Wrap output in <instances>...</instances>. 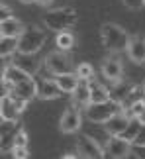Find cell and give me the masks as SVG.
Wrapping results in <instances>:
<instances>
[{"instance_id":"52a82bcc","label":"cell","mask_w":145,"mask_h":159,"mask_svg":"<svg viewBox=\"0 0 145 159\" xmlns=\"http://www.w3.org/2000/svg\"><path fill=\"white\" fill-rule=\"evenodd\" d=\"M81 126H82V114H81V110L72 104L63 112L61 120H59V130L63 134H75L81 130Z\"/></svg>"},{"instance_id":"3957f363","label":"cell","mask_w":145,"mask_h":159,"mask_svg":"<svg viewBox=\"0 0 145 159\" xmlns=\"http://www.w3.org/2000/svg\"><path fill=\"white\" fill-rule=\"evenodd\" d=\"M45 39L47 35L41 28H35V26H29V28H24L22 34L18 35V49L16 53H37L41 47L45 45Z\"/></svg>"},{"instance_id":"4316f807","label":"cell","mask_w":145,"mask_h":159,"mask_svg":"<svg viewBox=\"0 0 145 159\" xmlns=\"http://www.w3.org/2000/svg\"><path fill=\"white\" fill-rule=\"evenodd\" d=\"M12 155H14L16 159H28L29 157L28 145H16V148H12Z\"/></svg>"},{"instance_id":"d6a6232c","label":"cell","mask_w":145,"mask_h":159,"mask_svg":"<svg viewBox=\"0 0 145 159\" xmlns=\"http://www.w3.org/2000/svg\"><path fill=\"white\" fill-rule=\"evenodd\" d=\"M137 120H139V124H145V110H143L139 116H137Z\"/></svg>"},{"instance_id":"ac0fdd59","label":"cell","mask_w":145,"mask_h":159,"mask_svg":"<svg viewBox=\"0 0 145 159\" xmlns=\"http://www.w3.org/2000/svg\"><path fill=\"white\" fill-rule=\"evenodd\" d=\"M14 63L20 67V69L26 71L28 75H33V73L37 71V67H39V61L33 57V53H29V55H26V53H18V57L14 59Z\"/></svg>"},{"instance_id":"7c38bea8","label":"cell","mask_w":145,"mask_h":159,"mask_svg":"<svg viewBox=\"0 0 145 159\" xmlns=\"http://www.w3.org/2000/svg\"><path fill=\"white\" fill-rule=\"evenodd\" d=\"M102 75H104L110 83H118L124 79V65L122 61L116 57H108L104 63H102Z\"/></svg>"},{"instance_id":"5b68a950","label":"cell","mask_w":145,"mask_h":159,"mask_svg":"<svg viewBox=\"0 0 145 159\" xmlns=\"http://www.w3.org/2000/svg\"><path fill=\"white\" fill-rule=\"evenodd\" d=\"M43 65L51 75H61V73L72 71L71 57L67 55V51H61V49H55V51L47 53V57L43 59Z\"/></svg>"},{"instance_id":"603a6c76","label":"cell","mask_w":145,"mask_h":159,"mask_svg":"<svg viewBox=\"0 0 145 159\" xmlns=\"http://www.w3.org/2000/svg\"><path fill=\"white\" fill-rule=\"evenodd\" d=\"M141 98H145V90L141 87H131L128 90V94L122 98V110L128 108L130 104H134V102H137V100H141Z\"/></svg>"},{"instance_id":"1f68e13d","label":"cell","mask_w":145,"mask_h":159,"mask_svg":"<svg viewBox=\"0 0 145 159\" xmlns=\"http://www.w3.org/2000/svg\"><path fill=\"white\" fill-rule=\"evenodd\" d=\"M35 2H37V4L41 6V8H43V6H49V4L53 2V0H35Z\"/></svg>"},{"instance_id":"8d00e7d4","label":"cell","mask_w":145,"mask_h":159,"mask_svg":"<svg viewBox=\"0 0 145 159\" xmlns=\"http://www.w3.org/2000/svg\"><path fill=\"white\" fill-rule=\"evenodd\" d=\"M2 120H4V118H2V114H0V122H2Z\"/></svg>"},{"instance_id":"8992f818","label":"cell","mask_w":145,"mask_h":159,"mask_svg":"<svg viewBox=\"0 0 145 159\" xmlns=\"http://www.w3.org/2000/svg\"><path fill=\"white\" fill-rule=\"evenodd\" d=\"M77 155L84 159H100L104 157V149L98 145V142L94 138L82 134V136L77 138Z\"/></svg>"},{"instance_id":"83f0119b","label":"cell","mask_w":145,"mask_h":159,"mask_svg":"<svg viewBox=\"0 0 145 159\" xmlns=\"http://www.w3.org/2000/svg\"><path fill=\"white\" fill-rule=\"evenodd\" d=\"M131 145H145V124L139 126V130H137V134H135Z\"/></svg>"},{"instance_id":"30bf717a","label":"cell","mask_w":145,"mask_h":159,"mask_svg":"<svg viewBox=\"0 0 145 159\" xmlns=\"http://www.w3.org/2000/svg\"><path fill=\"white\" fill-rule=\"evenodd\" d=\"M130 148L131 143L128 139H124L122 136H112L106 143L104 155H110L114 159H122V157H130Z\"/></svg>"},{"instance_id":"cb8c5ba5","label":"cell","mask_w":145,"mask_h":159,"mask_svg":"<svg viewBox=\"0 0 145 159\" xmlns=\"http://www.w3.org/2000/svg\"><path fill=\"white\" fill-rule=\"evenodd\" d=\"M139 120H137L135 118V116H134V118H130L128 120V126H125L124 128V132L122 134H120V136H122L124 139H128V142L131 143V142H134V138H135V134H137V130H139Z\"/></svg>"},{"instance_id":"74e56055","label":"cell","mask_w":145,"mask_h":159,"mask_svg":"<svg viewBox=\"0 0 145 159\" xmlns=\"http://www.w3.org/2000/svg\"><path fill=\"white\" fill-rule=\"evenodd\" d=\"M0 104H2V98H0Z\"/></svg>"},{"instance_id":"8fae6325","label":"cell","mask_w":145,"mask_h":159,"mask_svg":"<svg viewBox=\"0 0 145 159\" xmlns=\"http://www.w3.org/2000/svg\"><path fill=\"white\" fill-rule=\"evenodd\" d=\"M8 94L16 96V98H20V100H24V102L33 100V98H35V81H33L32 77L24 79V81H20V83L12 84V89H10Z\"/></svg>"},{"instance_id":"ffe728a7","label":"cell","mask_w":145,"mask_h":159,"mask_svg":"<svg viewBox=\"0 0 145 159\" xmlns=\"http://www.w3.org/2000/svg\"><path fill=\"white\" fill-rule=\"evenodd\" d=\"M55 43H57V49H61V51H69V49H72V47H75L77 38L69 32V30H61V32H57Z\"/></svg>"},{"instance_id":"484cf974","label":"cell","mask_w":145,"mask_h":159,"mask_svg":"<svg viewBox=\"0 0 145 159\" xmlns=\"http://www.w3.org/2000/svg\"><path fill=\"white\" fill-rule=\"evenodd\" d=\"M29 138H28V132L24 130H18L14 134V138H12V148H16V145H28Z\"/></svg>"},{"instance_id":"6da1fadb","label":"cell","mask_w":145,"mask_h":159,"mask_svg":"<svg viewBox=\"0 0 145 159\" xmlns=\"http://www.w3.org/2000/svg\"><path fill=\"white\" fill-rule=\"evenodd\" d=\"M100 38H102L104 47L110 53H120V51L125 49L130 35L122 26H118V24H114V22H106V24H102V28H100Z\"/></svg>"},{"instance_id":"9c48e42d","label":"cell","mask_w":145,"mask_h":159,"mask_svg":"<svg viewBox=\"0 0 145 159\" xmlns=\"http://www.w3.org/2000/svg\"><path fill=\"white\" fill-rule=\"evenodd\" d=\"M61 94H63V90L51 79H39V81H35V96L39 100H55Z\"/></svg>"},{"instance_id":"d590c367","label":"cell","mask_w":145,"mask_h":159,"mask_svg":"<svg viewBox=\"0 0 145 159\" xmlns=\"http://www.w3.org/2000/svg\"><path fill=\"white\" fill-rule=\"evenodd\" d=\"M0 149H2V139H0Z\"/></svg>"},{"instance_id":"7a4b0ae2","label":"cell","mask_w":145,"mask_h":159,"mask_svg":"<svg viewBox=\"0 0 145 159\" xmlns=\"http://www.w3.org/2000/svg\"><path fill=\"white\" fill-rule=\"evenodd\" d=\"M118 112H122V102L112 98V96L104 102H88L84 106V114H86V118L92 124H104L110 116L118 114Z\"/></svg>"},{"instance_id":"e0dca14e","label":"cell","mask_w":145,"mask_h":159,"mask_svg":"<svg viewBox=\"0 0 145 159\" xmlns=\"http://www.w3.org/2000/svg\"><path fill=\"white\" fill-rule=\"evenodd\" d=\"M88 89H90V102H104L110 98V90H108L102 83L90 79L88 81Z\"/></svg>"},{"instance_id":"9a60e30c","label":"cell","mask_w":145,"mask_h":159,"mask_svg":"<svg viewBox=\"0 0 145 159\" xmlns=\"http://www.w3.org/2000/svg\"><path fill=\"white\" fill-rule=\"evenodd\" d=\"M53 81L57 83V87L63 90L65 94H72V90L77 89L78 84V77L75 71H69V73H61V75H55Z\"/></svg>"},{"instance_id":"f546056e","label":"cell","mask_w":145,"mask_h":159,"mask_svg":"<svg viewBox=\"0 0 145 159\" xmlns=\"http://www.w3.org/2000/svg\"><path fill=\"white\" fill-rule=\"evenodd\" d=\"M12 16V10L8 8V6H2L0 4V22H4L6 18H10Z\"/></svg>"},{"instance_id":"e575fe53","label":"cell","mask_w":145,"mask_h":159,"mask_svg":"<svg viewBox=\"0 0 145 159\" xmlns=\"http://www.w3.org/2000/svg\"><path fill=\"white\" fill-rule=\"evenodd\" d=\"M141 89H143V90H145V83H143V84H141Z\"/></svg>"},{"instance_id":"277c9868","label":"cell","mask_w":145,"mask_h":159,"mask_svg":"<svg viewBox=\"0 0 145 159\" xmlns=\"http://www.w3.org/2000/svg\"><path fill=\"white\" fill-rule=\"evenodd\" d=\"M75 24H77V12L72 8H55L43 14V26L51 32L69 30Z\"/></svg>"},{"instance_id":"5bb4252c","label":"cell","mask_w":145,"mask_h":159,"mask_svg":"<svg viewBox=\"0 0 145 159\" xmlns=\"http://www.w3.org/2000/svg\"><path fill=\"white\" fill-rule=\"evenodd\" d=\"M128 120L130 118L124 112H118V114L110 116V118L104 122V128H106V132L110 134V136H120V134L124 132V128L128 126Z\"/></svg>"},{"instance_id":"2e32d148","label":"cell","mask_w":145,"mask_h":159,"mask_svg":"<svg viewBox=\"0 0 145 159\" xmlns=\"http://www.w3.org/2000/svg\"><path fill=\"white\" fill-rule=\"evenodd\" d=\"M22 30H24V24L18 20V18H14V16L6 18L4 22H0V34H2V35H12V38H18V35L22 34Z\"/></svg>"},{"instance_id":"ba28073f","label":"cell","mask_w":145,"mask_h":159,"mask_svg":"<svg viewBox=\"0 0 145 159\" xmlns=\"http://www.w3.org/2000/svg\"><path fill=\"white\" fill-rule=\"evenodd\" d=\"M125 53L134 63L143 65L145 63V35L143 34L131 35L128 39V45H125Z\"/></svg>"},{"instance_id":"d4e9b609","label":"cell","mask_w":145,"mask_h":159,"mask_svg":"<svg viewBox=\"0 0 145 159\" xmlns=\"http://www.w3.org/2000/svg\"><path fill=\"white\" fill-rule=\"evenodd\" d=\"M77 77L81 79V81H90V79H94V69L90 63H81L77 67Z\"/></svg>"},{"instance_id":"7402d4cb","label":"cell","mask_w":145,"mask_h":159,"mask_svg":"<svg viewBox=\"0 0 145 159\" xmlns=\"http://www.w3.org/2000/svg\"><path fill=\"white\" fill-rule=\"evenodd\" d=\"M18 130H20V122L18 120H2L0 122V139H2V143L6 139L14 138V134Z\"/></svg>"},{"instance_id":"f1b7e54d","label":"cell","mask_w":145,"mask_h":159,"mask_svg":"<svg viewBox=\"0 0 145 159\" xmlns=\"http://www.w3.org/2000/svg\"><path fill=\"white\" fill-rule=\"evenodd\" d=\"M122 4L130 10H139L143 8V0H122Z\"/></svg>"},{"instance_id":"4dcf8cb0","label":"cell","mask_w":145,"mask_h":159,"mask_svg":"<svg viewBox=\"0 0 145 159\" xmlns=\"http://www.w3.org/2000/svg\"><path fill=\"white\" fill-rule=\"evenodd\" d=\"M10 93V84H6L2 79H0V98H4V96H8Z\"/></svg>"},{"instance_id":"4fadbf2b","label":"cell","mask_w":145,"mask_h":159,"mask_svg":"<svg viewBox=\"0 0 145 159\" xmlns=\"http://www.w3.org/2000/svg\"><path fill=\"white\" fill-rule=\"evenodd\" d=\"M28 77H32V75H28V73L24 69H20L16 63H8L2 69V81L6 84H10V89H12V84L20 83V81H24V79H28Z\"/></svg>"},{"instance_id":"d6986e66","label":"cell","mask_w":145,"mask_h":159,"mask_svg":"<svg viewBox=\"0 0 145 159\" xmlns=\"http://www.w3.org/2000/svg\"><path fill=\"white\" fill-rule=\"evenodd\" d=\"M18 49V38L12 35H0V59L12 57Z\"/></svg>"},{"instance_id":"44dd1931","label":"cell","mask_w":145,"mask_h":159,"mask_svg":"<svg viewBox=\"0 0 145 159\" xmlns=\"http://www.w3.org/2000/svg\"><path fill=\"white\" fill-rule=\"evenodd\" d=\"M72 96H75V102H77V104L86 106L88 102H90V89H88V81H81V79H78V84H77V89L72 90Z\"/></svg>"},{"instance_id":"f35d334b","label":"cell","mask_w":145,"mask_h":159,"mask_svg":"<svg viewBox=\"0 0 145 159\" xmlns=\"http://www.w3.org/2000/svg\"><path fill=\"white\" fill-rule=\"evenodd\" d=\"M143 6H145V0H143Z\"/></svg>"},{"instance_id":"836d02e7","label":"cell","mask_w":145,"mask_h":159,"mask_svg":"<svg viewBox=\"0 0 145 159\" xmlns=\"http://www.w3.org/2000/svg\"><path fill=\"white\" fill-rule=\"evenodd\" d=\"M20 2H22V4H33L35 0H20Z\"/></svg>"}]
</instances>
